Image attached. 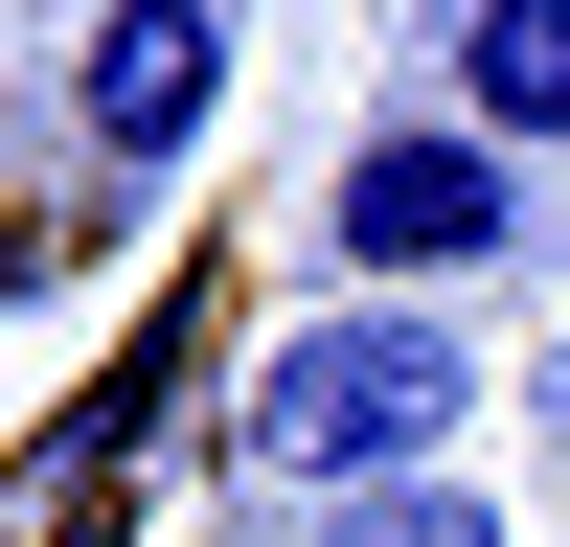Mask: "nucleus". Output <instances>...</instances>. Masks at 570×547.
Returning a JSON list of instances; mask_svg holds the SVG:
<instances>
[{
  "instance_id": "nucleus-2",
  "label": "nucleus",
  "mask_w": 570,
  "mask_h": 547,
  "mask_svg": "<svg viewBox=\"0 0 570 547\" xmlns=\"http://www.w3.org/2000/svg\"><path fill=\"white\" fill-rule=\"evenodd\" d=\"M297 251H320V297H480V274H525L548 251V206H525V160H502L480 115H365L343 160H320V206H297Z\"/></svg>"
},
{
  "instance_id": "nucleus-5",
  "label": "nucleus",
  "mask_w": 570,
  "mask_h": 547,
  "mask_svg": "<svg viewBox=\"0 0 570 547\" xmlns=\"http://www.w3.org/2000/svg\"><path fill=\"white\" fill-rule=\"evenodd\" d=\"M434 115H480L502 160H570V0H434Z\"/></svg>"
},
{
  "instance_id": "nucleus-1",
  "label": "nucleus",
  "mask_w": 570,
  "mask_h": 547,
  "mask_svg": "<svg viewBox=\"0 0 570 547\" xmlns=\"http://www.w3.org/2000/svg\"><path fill=\"white\" fill-rule=\"evenodd\" d=\"M456 434H480V319L456 297H297L252 365H228V479H252V525L274 501H389V479H456Z\"/></svg>"
},
{
  "instance_id": "nucleus-4",
  "label": "nucleus",
  "mask_w": 570,
  "mask_h": 547,
  "mask_svg": "<svg viewBox=\"0 0 570 547\" xmlns=\"http://www.w3.org/2000/svg\"><path fill=\"white\" fill-rule=\"evenodd\" d=\"M206 365H228V297H206V274H183V297H160V319H137V342H115V365H91V388H69V410H46V479H23V501H46V525H69V501H115V479H137V456H160V434H183V388H206Z\"/></svg>"
},
{
  "instance_id": "nucleus-8",
  "label": "nucleus",
  "mask_w": 570,
  "mask_h": 547,
  "mask_svg": "<svg viewBox=\"0 0 570 547\" xmlns=\"http://www.w3.org/2000/svg\"><path fill=\"white\" fill-rule=\"evenodd\" d=\"M525 410H548V456H570V342H548V365H525Z\"/></svg>"
},
{
  "instance_id": "nucleus-3",
  "label": "nucleus",
  "mask_w": 570,
  "mask_h": 547,
  "mask_svg": "<svg viewBox=\"0 0 570 547\" xmlns=\"http://www.w3.org/2000/svg\"><path fill=\"white\" fill-rule=\"evenodd\" d=\"M228 115V0H91V69H69V228L160 206Z\"/></svg>"
},
{
  "instance_id": "nucleus-6",
  "label": "nucleus",
  "mask_w": 570,
  "mask_h": 547,
  "mask_svg": "<svg viewBox=\"0 0 570 547\" xmlns=\"http://www.w3.org/2000/svg\"><path fill=\"white\" fill-rule=\"evenodd\" d=\"M297 547H525V525H502L480 479H389V501H320Z\"/></svg>"
},
{
  "instance_id": "nucleus-7",
  "label": "nucleus",
  "mask_w": 570,
  "mask_h": 547,
  "mask_svg": "<svg viewBox=\"0 0 570 547\" xmlns=\"http://www.w3.org/2000/svg\"><path fill=\"white\" fill-rule=\"evenodd\" d=\"M69 274H91V228H46V206H0V319H46Z\"/></svg>"
}]
</instances>
